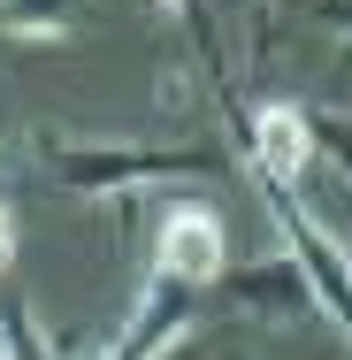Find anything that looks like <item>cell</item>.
<instances>
[{
  "label": "cell",
  "mask_w": 352,
  "mask_h": 360,
  "mask_svg": "<svg viewBox=\"0 0 352 360\" xmlns=\"http://www.w3.org/2000/svg\"><path fill=\"white\" fill-rule=\"evenodd\" d=\"M39 169L77 192V200H123L138 184H176V176H222L230 169V146L184 139V146H123V139H62V131H39L31 139Z\"/></svg>",
  "instance_id": "cell-1"
},
{
  "label": "cell",
  "mask_w": 352,
  "mask_h": 360,
  "mask_svg": "<svg viewBox=\"0 0 352 360\" xmlns=\"http://www.w3.org/2000/svg\"><path fill=\"white\" fill-rule=\"evenodd\" d=\"M153 269L161 276H176V284L192 291H214L222 284V269H230V230H222V207L214 200H169L161 222H153Z\"/></svg>",
  "instance_id": "cell-2"
},
{
  "label": "cell",
  "mask_w": 352,
  "mask_h": 360,
  "mask_svg": "<svg viewBox=\"0 0 352 360\" xmlns=\"http://www.w3.org/2000/svg\"><path fill=\"white\" fill-rule=\"evenodd\" d=\"M192 322H200V291L153 269L145 291L131 299V314H123V330H115L92 360H169L184 338H192Z\"/></svg>",
  "instance_id": "cell-3"
},
{
  "label": "cell",
  "mask_w": 352,
  "mask_h": 360,
  "mask_svg": "<svg viewBox=\"0 0 352 360\" xmlns=\"http://www.w3.org/2000/svg\"><path fill=\"white\" fill-rule=\"evenodd\" d=\"M222 299L237 307V314H253V322H276V330H291V322H314L322 314V299H314V276L299 269V253L291 245H276V253H261V261H245V269H222Z\"/></svg>",
  "instance_id": "cell-4"
},
{
  "label": "cell",
  "mask_w": 352,
  "mask_h": 360,
  "mask_svg": "<svg viewBox=\"0 0 352 360\" xmlns=\"http://www.w3.org/2000/svg\"><path fill=\"white\" fill-rule=\"evenodd\" d=\"M84 23V0H0V31L8 39H31V46H54Z\"/></svg>",
  "instance_id": "cell-5"
},
{
  "label": "cell",
  "mask_w": 352,
  "mask_h": 360,
  "mask_svg": "<svg viewBox=\"0 0 352 360\" xmlns=\"http://www.w3.org/2000/svg\"><path fill=\"white\" fill-rule=\"evenodd\" d=\"M314 153L337 169V184H345V200H352V115H322L314 108Z\"/></svg>",
  "instance_id": "cell-6"
},
{
  "label": "cell",
  "mask_w": 352,
  "mask_h": 360,
  "mask_svg": "<svg viewBox=\"0 0 352 360\" xmlns=\"http://www.w3.org/2000/svg\"><path fill=\"white\" fill-rule=\"evenodd\" d=\"M23 322H31L23 307H0V360H15V353H23Z\"/></svg>",
  "instance_id": "cell-7"
},
{
  "label": "cell",
  "mask_w": 352,
  "mask_h": 360,
  "mask_svg": "<svg viewBox=\"0 0 352 360\" xmlns=\"http://www.w3.org/2000/svg\"><path fill=\"white\" fill-rule=\"evenodd\" d=\"M15 269V207H8V192H0V276Z\"/></svg>",
  "instance_id": "cell-8"
},
{
  "label": "cell",
  "mask_w": 352,
  "mask_h": 360,
  "mask_svg": "<svg viewBox=\"0 0 352 360\" xmlns=\"http://www.w3.org/2000/svg\"><path fill=\"white\" fill-rule=\"evenodd\" d=\"M15 360H54V345L39 338V322H23V353H15Z\"/></svg>",
  "instance_id": "cell-9"
},
{
  "label": "cell",
  "mask_w": 352,
  "mask_h": 360,
  "mask_svg": "<svg viewBox=\"0 0 352 360\" xmlns=\"http://www.w3.org/2000/svg\"><path fill=\"white\" fill-rule=\"evenodd\" d=\"M330 230H337V245H345V261H352V215H345V222H330Z\"/></svg>",
  "instance_id": "cell-10"
}]
</instances>
